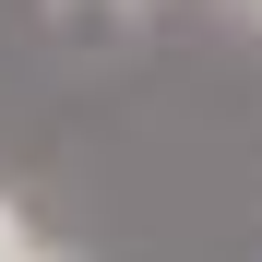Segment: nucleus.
<instances>
[{
  "label": "nucleus",
  "instance_id": "nucleus-2",
  "mask_svg": "<svg viewBox=\"0 0 262 262\" xmlns=\"http://www.w3.org/2000/svg\"><path fill=\"white\" fill-rule=\"evenodd\" d=\"M131 0H48V24H119Z\"/></svg>",
  "mask_w": 262,
  "mask_h": 262
},
{
  "label": "nucleus",
  "instance_id": "nucleus-1",
  "mask_svg": "<svg viewBox=\"0 0 262 262\" xmlns=\"http://www.w3.org/2000/svg\"><path fill=\"white\" fill-rule=\"evenodd\" d=\"M0 262H72V250H60V238H36V214L0 191Z\"/></svg>",
  "mask_w": 262,
  "mask_h": 262
},
{
  "label": "nucleus",
  "instance_id": "nucleus-3",
  "mask_svg": "<svg viewBox=\"0 0 262 262\" xmlns=\"http://www.w3.org/2000/svg\"><path fill=\"white\" fill-rule=\"evenodd\" d=\"M238 12H250V24H262V0H238Z\"/></svg>",
  "mask_w": 262,
  "mask_h": 262
}]
</instances>
